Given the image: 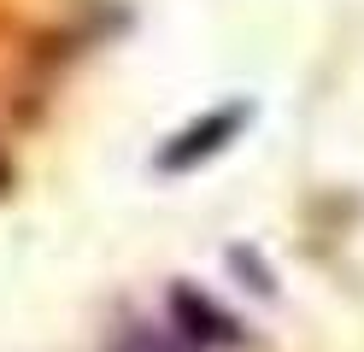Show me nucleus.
<instances>
[{
    "instance_id": "nucleus-2",
    "label": "nucleus",
    "mask_w": 364,
    "mask_h": 352,
    "mask_svg": "<svg viewBox=\"0 0 364 352\" xmlns=\"http://www.w3.org/2000/svg\"><path fill=\"white\" fill-rule=\"evenodd\" d=\"M176 323H194V329H182V335H194V341H235V323L218 311V305H206L200 294L188 288H176Z\"/></svg>"
},
{
    "instance_id": "nucleus-3",
    "label": "nucleus",
    "mask_w": 364,
    "mask_h": 352,
    "mask_svg": "<svg viewBox=\"0 0 364 352\" xmlns=\"http://www.w3.org/2000/svg\"><path fill=\"white\" fill-rule=\"evenodd\" d=\"M106 352H188L182 346V335L176 329H147V323H129L118 341H112Z\"/></svg>"
},
{
    "instance_id": "nucleus-4",
    "label": "nucleus",
    "mask_w": 364,
    "mask_h": 352,
    "mask_svg": "<svg viewBox=\"0 0 364 352\" xmlns=\"http://www.w3.org/2000/svg\"><path fill=\"white\" fill-rule=\"evenodd\" d=\"M0 182H6V147H0Z\"/></svg>"
},
{
    "instance_id": "nucleus-1",
    "label": "nucleus",
    "mask_w": 364,
    "mask_h": 352,
    "mask_svg": "<svg viewBox=\"0 0 364 352\" xmlns=\"http://www.w3.org/2000/svg\"><path fill=\"white\" fill-rule=\"evenodd\" d=\"M241 124H247V106H241V100H235V106H218V112H206V117H194L188 129H176L165 147H159V171H194L206 153L230 147V141L241 135Z\"/></svg>"
}]
</instances>
